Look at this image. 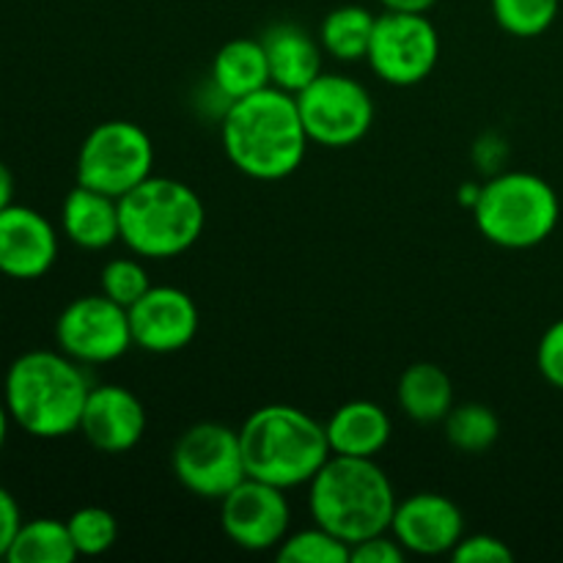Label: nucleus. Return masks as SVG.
Instances as JSON below:
<instances>
[{
    "label": "nucleus",
    "instance_id": "9b49d317",
    "mask_svg": "<svg viewBox=\"0 0 563 563\" xmlns=\"http://www.w3.org/2000/svg\"><path fill=\"white\" fill-rule=\"evenodd\" d=\"M55 344L82 366H102L130 352V311L108 295L75 297L55 319Z\"/></svg>",
    "mask_w": 563,
    "mask_h": 563
},
{
    "label": "nucleus",
    "instance_id": "7c9ffc66",
    "mask_svg": "<svg viewBox=\"0 0 563 563\" xmlns=\"http://www.w3.org/2000/svg\"><path fill=\"white\" fill-rule=\"evenodd\" d=\"M537 366L550 385L563 390V319L553 322L537 350Z\"/></svg>",
    "mask_w": 563,
    "mask_h": 563
},
{
    "label": "nucleus",
    "instance_id": "aec40b11",
    "mask_svg": "<svg viewBox=\"0 0 563 563\" xmlns=\"http://www.w3.org/2000/svg\"><path fill=\"white\" fill-rule=\"evenodd\" d=\"M209 80L229 102L273 86L262 38H231V42H225L212 58Z\"/></svg>",
    "mask_w": 563,
    "mask_h": 563
},
{
    "label": "nucleus",
    "instance_id": "4be33fe9",
    "mask_svg": "<svg viewBox=\"0 0 563 563\" xmlns=\"http://www.w3.org/2000/svg\"><path fill=\"white\" fill-rule=\"evenodd\" d=\"M374 22H377V14H372L366 5H339L319 25V44L330 58L341 60V64L366 60L368 47H372Z\"/></svg>",
    "mask_w": 563,
    "mask_h": 563
},
{
    "label": "nucleus",
    "instance_id": "f257e3e1",
    "mask_svg": "<svg viewBox=\"0 0 563 563\" xmlns=\"http://www.w3.org/2000/svg\"><path fill=\"white\" fill-rule=\"evenodd\" d=\"M220 141L231 165L256 181L295 174L311 143L295 93L275 86L234 99L220 115Z\"/></svg>",
    "mask_w": 563,
    "mask_h": 563
},
{
    "label": "nucleus",
    "instance_id": "f3484780",
    "mask_svg": "<svg viewBox=\"0 0 563 563\" xmlns=\"http://www.w3.org/2000/svg\"><path fill=\"white\" fill-rule=\"evenodd\" d=\"M275 88L300 93L322 75V44L295 22H275L262 36Z\"/></svg>",
    "mask_w": 563,
    "mask_h": 563
},
{
    "label": "nucleus",
    "instance_id": "a211bd4d",
    "mask_svg": "<svg viewBox=\"0 0 563 563\" xmlns=\"http://www.w3.org/2000/svg\"><path fill=\"white\" fill-rule=\"evenodd\" d=\"M60 231L82 251H104L121 242L119 198L77 185L60 203Z\"/></svg>",
    "mask_w": 563,
    "mask_h": 563
},
{
    "label": "nucleus",
    "instance_id": "473e14b6",
    "mask_svg": "<svg viewBox=\"0 0 563 563\" xmlns=\"http://www.w3.org/2000/svg\"><path fill=\"white\" fill-rule=\"evenodd\" d=\"M476 159L484 168L495 170L506 159V143L495 135H484L482 141L476 143Z\"/></svg>",
    "mask_w": 563,
    "mask_h": 563
},
{
    "label": "nucleus",
    "instance_id": "72a5a7b5",
    "mask_svg": "<svg viewBox=\"0 0 563 563\" xmlns=\"http://www.w3.org/2000/svg\"><path fill=\"white\" fill-rule=\"evenodd\" d=\"M388 11H407V14H427L438 0H379Z\"/></svg>",
    "mask_w": 563,
    "mask_h": 563
},
{
    "label": "nucleus",
    "instance_id": "2eb2a0df",
    "mask_svg": "<svg viewBox=\"0 0 563 563\" xmlns=\"http://www.w3.org/2000/svg\"><path fill=\"white\" fill-rule=\"evenodd\" d=\"M58 258V231L33 207L11 203L0 212V273L14 280H36Z\"/></svg>",
    "mask_w": 563,
    "mask_h": 563
},
{
    "label": "nucleus",
    "instance_id": "c9c22d12",
    "mask_svg": "<svg viewBox=\"0 0 563 563\" xmlns=\"http://www.w3.org/2000/svg\"><path fill=\"white\" fill-rule=\"evenodd\" d=\"M9 427H11V416L9 410H5L3 396H0V451H3L5 440H9Z\"/></svg>",
    "mask_w": 563,
    "mask_h": 563
},
{
    "label": "nucleus",
    "instance_id": "f704fd0d",
    "mask_svg": "<svg viewBox=\"0 0 563 563\" xmlns=\"http://www.w3.org/2000/svg\"><path fill=\"white\" fill-rule=\"evenodd\" d=\"M14 203V174H11L9 165L0 159V212H3L5 207H11Z\"/></svg>",
    "mask_w": 563,
    "mask_h": 563
},
{
    "label": "nucleus",
    "instance_id": "bb28decb",
    "mask_svg": "<svg viewBox=\"0 0 563 563\" xmlns=\"http://www.w3.org/2000/svg\"><path fill=\"white\" fill-rule=\"evenodd\" d=\"M278 561L284 563H350V544L313 522V528L289 533L278 544Z\"/></svg>",
    "mask_w": 563,
    "mask_h": 563
},
{
    "label": "nucleus",
    "instance_id": "a878e982",
    "mask_svg": "<svg viewBox=\"0 0 563 563\" xmlns=\"http://www.w3.org/2000/svg\"><path fill=\"white\" fill-rule=\"evenodd\" d=\"M66 526H69L77 555H86V559L104 555L119 542V520L113 511L102 506H82L75 515H69Z\"/></svg>",
    "mask_w": 563,
    "mask_h": 563
},
{
    "label": "nucleus",
    "instance_id": "b1692460",
    "mask_svg": "<svg viewBox=\"0 0 563 563\" xmlns=\"http://www.w3.org/2000/svg\"><path fill=\"white\" fill-rule=\"evenodd\" d=\"M443 423L445 440L451 443V449L462 451V454H484L500 438V418L495 416L493 407L478 405V401L454 405Z\"/></svg>",
    "mask_w": 563,
    "mask_h": 563
},
{
    "label": "nucleus",
    "instance_id": "f03ea898",
    "mask_svg": "<svg viewBox=\"0 0 563 563\" xmlns=\"http://www.w3.org/2000/svg\"><path fill=\"white\" fill-rule=\"evenodd\" d=\"M93 385L82 363L60 350H31L16 357L3 379L11 423L38 440H58L80 429Z\"/></svg>",
    "mask_w": 563,
    "mask_h": 563
},
{
    "label": "nucleus",
    "instance_id": "7ed1b4c3",
    "mask_svg": "<svg viewBox=\"0 0 563 563\" xmlns=\"http://www.w3.org/2000/svg\"><path fill=\"white\" fill-rule=\"evenodd\" d=\"M396 489L374 460L333 454L308 484V509L317 526L341 542H363L390 531Z\"/></svg>",
    "mask_w": 563,
    "mask_h": 563
},
{
    "label": "nucleus",
    "instance_id": "ddd939ff",
    "mask_svg": "<svg viewBox=\"0 0 563 563\" xmlns=\"http://www.w3.org/2000/svg\"><path fill=\"white\" fill-rule=\"evenodd\" d=\"M198 306L185 289L152 286L130 308L132 344L152 355H170L192 344L198 333Z\"/></svg>",
    "mask_w": 563,
    "mask_h": 563
},
{
    "label": "nucleus",
    "instance_id": "cd10ccee",
    "mask_svg": "<svg viewBox=\"0 0 563 563\" xmlns=\"http://www.w3.org/2000/svg\"><path fill=\"white\" fill-rule=\"evenodd\" d=\"M152 289L146 267L137 258H113L99 273V291L108 295L110 300L124 306L130 311L146 291Z\"/></svg>",
    "mask_w": 563,
    "mask_h": 563
},
{
    "label": "nucleus",
    "instance_id": "c85d7f7f",
    "mask_svg": "<svg viewBox=\"0 0 563 563\" xmlns=\"http://www.w3.org/2000/svg\"><path fill=\"white\" fill-rule=\"evenodd\" d=\"M451 559L456 563H511L515 553L504 539L476 533V537H462L460 544L451 550Z\"/></svg>",
    "mask_w": 563,
    "mask_h": 563
},
{
    "label": "nucleus",
    "instance_id": "39448f33",
    "mask_svg": "<svg viewBox=\"0 0 563 563\" xmlns=\"http://www.w3.org/2000/svg\"><path fill=\"white\" fill-rule=\"evenodd\" d=\"M119 218L121 242L135 256L174 258L201 240L207 209L190 185L152 174L119 198Z\"/></svg>",
    "mask_w": 563,
    "mask_h": 563
},
{
    "label": "nucleus",
    "instance_id": "423d86ee",
    "mask_svg": "<svg viewBox=\"0 0 563 563\" xmlns=\"http://www.w3.org/2000/svg\"><path fill=\"white\" fill-rule=\"evenodd\" d=\"M478 231L509 251L537 247L555 231L561 203L553 185L528 170H500L484 181L471 209Z\"/></svg>",
    "mask_w": 563,
    "mask_h": 563
},
{
    "label": "nucleus",
    "instance_id": "1a4fd4ad",
    "mask_svg": "<svg viewBox=\"0 0 563 563\" xmlns=\"http://www.w3.org/2000/svg\"><path fill=\"white\" fill-rule=\"evenodd\" d=\"M308 141L328 148L355 146L374 124V99L350 75L322 71L311 86L295 93Z\"/></svg>",
    "mask_w": 563,
    "mask_h": 563
},
{
    "label": "nucleus",
    "instance_id": "9d476101",
    "mask_svg": "<svg viewBox=\"0 0 563 563\" xmlns=\"http://www.w3.org/2000/svg\"><path fill=\"white\" fill-rule=\"evenodd\" d=\"M368 66L388 86L410 88L427 80L440 60V36L427 14L388 11L377 14Z\"/></svg>",
    "mask_w": 563,
    "mask_h": 563
},
{
    "label": "nucleus",
    "instance_id": "0eeeda50",
    "mask_svg": "<svg viewBox=\"0 0 563 563\" xmlns=\"http://www.w3.org/2000/svg\"><path fill=\"white\" fill-rule=\"evenodd\" d=\"M154 170V143L141 124L102 121L80 143L77 185L121 198L146 181Z\"/></svg>",
    "mask_w": 563,
    "mask_h": 563
},
{
    "label": "nucleus",
    "instance_id": "4468645a",
    "mask_svg": "<svg viewBox=\"0 0 563 563\" xmlns=\"http://www.w3.org/2000/svg\"><path fill=\"white\" fill-rule=\"evenodd\" d=\"M390 533L410 555H451L465 537V515L440 493H418L399 500Z\"/></svg>",
    "mask_w": 563,
    "mask_h": 563
},
{
    "label": "nucleus",
    "instance_id": "c756f323",
    "mask_svg": "<svg viewBox=\"0 0 563 563\" xmlns=\"http://www.w3.org/2000/svg\"><path fill=\"white\" fill-rule=\"evenodd\" d=\"M407 555L410 553L401 548L399 539L390 531L363 539V542L352 544L350 548L352 563H405Z\"/></svg>",
    "mask_w": 563,
    "mask_h": 563
},
{
    "label": "nucleus",
    "instance_id": "412c9836",
    "mask_svg": "<svg viewBox=\"0 0 563 563\" xmlns=\"http://www.w3.org/2000/svg\"><path fill=\"white\" fill-rule=\"evenodd\" d=\"M399 407L410 421L438 423L454 407V383L434 363H412L399 379Z\"/></svg>",
    "mask_w": 563,
    "mask_h": 563
},
{
    "label": "nucleus",
    "instance_id": "2f4dec72",
    "mask_svg": "<svg viewBox=\"0 0 563 563\" xmlns=\"http://www.w3.org/2000/svg\"><path fill=\"white\" fill-rule=\"evenodd\" d=\"M20 526H22L20 504H16L14 495L0 484V559L9 555V548L11 542H14Z\"/></svg>",
    "mask_w": 563,
    "mask_h": 563
},
{
    "label": "nucleus",
    "instance_id": "6e6552de",
    "mask_svg": "<svg viewBox=\"0 0 563 563\" xmlns=\"http://www.w3.org/2000/svg\"><path fill=\"white\" fill-rule=\"evenodd\" d=\"M170 465L176 482L203 500H223L247 478L240 432L218 421L185 429L170 451Z\"/></svg>",
    "mask_w": 563,
    "mask_h": 563
},
{
    "label": "nucleus",
    "instance_id": "5701e85b",
    "mask_svg": "<svg viewBox=\"0 0 563 563\" xmlns=\"http://www.w3.org/2000/svg\"><path fill=\"white\" fill-rule=\"evenodd\" d=\"M80 559L71 542V533L66 520L55 517H36V520L22 522L11 542L9 563H71Z\"/></svg>",
    "mask_w": 563,
    "mask_h": 563
},
{
    "label": "nucleus",
    "instance_id": "393cba45",
    "mask_svg": "<svg viewBox=\"0 0 563 563\" xmlns=\"http://www.w3.org/2000/svg\"><path fill=\"white\" fill-rule=\"evenodd\" d=\"M493 16L506 33L517 38L542 36L555 22L561 0H489Z\"/></svg>",
    "mask_w": 563,
    "mask_h": 563
},
{
    "label": "nucleus",
    "instance_id": "6ab92c4d",
    "mask_svg": "<svg viewBox=\"0 0 563 563\" xmlns=\"http://www.w3.org/2000/svg\"><path fill=\"white\" fill-rule=\"evenodd\" d=\"M330 451L339 456H361L374 460L390 443L394 423L388 410L377 401L355 399L341 405L324 423Z\"/></svg>",
    "mask_w": 563,
    "mask_h": 563
},
{
    "label": "nucleus",
    "instance_id": "dca6fc26",
    "mask_svg": "<svg viewBox=\"0 0 563 563\" xmlns=\"http://www.w3.org/2000/svg\"><path fill=\"white\" fill-rule=\"evenodd\" d=\"M146 407L130 388L104 383L91 388L77 432L102 454H126L146 434Z\"/></svg>",
    "mask_w": 563,
    "mask_h": 563
},
{
    "label": "nucleus",
    "instance_id": "20e7f679",
    "mask_svg": "<svg viewBox=\"0 0 563 563\" xmlns=\"http://www.w3.org/2000/svg\"><path fill=\"white\" fill-rule=\"evenodd\" d=\"M242 456L251 478L280 489L308 487L333 456L324 423L291 405L258 407L240 429Z\"/></svg>",
    "mask_w": 563,
    "mask_h": 563
},
{
    "label": "nucleus",
    "instance_id": "f8f14e48",
    "mask_svg": "<svg viewBox=\"0 0 563 563\" xmlns=\"http://www.w3.org/2000/svg\"><path fill=\"white\" fill-rule=\"evenodd\" d=\"M220 526L236 548L251 553L278 550L291 526L286 489L247 476L220 500Z\"/></svg>",
    "mask_w": 563,
    "mask_h": 563
}]
</instances>
